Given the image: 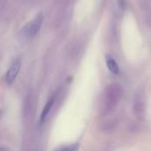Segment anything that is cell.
Wrapping results in <instances>:
<instances>
[{
    "label": "cell",
    "mask_w": 151,
    "mask_h": 151,
    "mask_svg": "<svg viewBox=\"0 0 151 151\" xmlns=\"http://www.w3.org/2000/svg\"><path fill=\"white\" fill-rule=\"evenodd\" d=\"M139 2L147 23L151 25V0H139Z\"/></svg>",
    "instance_id": "5"
},
{
    "label": "cell",
    "mask_w": 151,
    "mask_h": 151,
    "mask_svg": "<svg viewBox=\"0 0 151 151\" xmlns=\"http://www.w3.org/2000/svg\"><path fill=\"white\" fill-rule=\"evenodd\" d=\"M123 96V88L118 83L110 84L104 93V110L111 112L119 105Z\"/></svg>",
    "instance_id": "1"
},
{
    "label": "cell",
    "mask_w": 151,
    "mask_h": 151,
    "mask_svg": "<svg viewBox=\"0 0 151 151\" xmlns=\"http://www.w3.org/2000/svg\"><path fill=\"white\" fill-rule=\"evenodd\" d=\"M43 21V17L42 14H39L36 16L34 19H32L30 22H28L23 28V34L26 37H34L39 30L41 29L42 24Z\"/></svg>",
    "instance_id": "2"
},
{
    "label": "cell",
    "mask_w": 151,
    "mask_h": 151,
    "mask_svg": "<svg viewBox=\"0 0 151 151\" xmlns=\"http://www.w3.org/2000/svg\"><path fill=\"white\" fill-rule=\"evenodd\" d=\"M54 100H55V98H54V97H51V98L47 102V104H45V106H44V108H43V110H42V111L41 117H40V123H41V124H42V123L45 121V119H46L48 114L50 113V110H51V108H52V106H53Z\"/></svg>",
    "instance_id": "7"
},
{
    "label": "cell",
    "mask_w": 151,
    "mask_h": 151,
    "mask_svg": "<svg viewBox=\"0 0 151 151\" xmlns=\"http://www.w3.org/2000/svg\"><path fill=\"white\" fill-rule=\"evenodd\" d=\"M144 94L141 91H138L135 94L133 104V111L134 115L138 119H142L145 113V98Z\"/></svg>",
    "instance_id": "3"
},
{
    "label": "cell",
    "mask_w": 151,
    "mask_h": 151,
    "mask_svg": "<svg viewBox=\"0 0 151 151\" xmlns=\"http://www.w3.org/2000/svg\"><path fill=\"white\" fill-rule=\"evenodd\" d=\"M79 148L78 145H72V146H68V147H63L62 150H75Z\"/></svg>",
    "instance_id": "9"
},
{
    "label": "cell",
    "mask_w": 151,
    "mask_h": 151,
    "mask_svg": "<svg viewBox=\"0 0 151 151\" xmlns=\"http://www.w3.org/2000/svg\"><path fill=\"white\" fill-rule=\"evenodd\" d=\"M20 66H21V64H20V61L19 59L12 62V64L11 65V66H10L9 70L7 71L6 75H5L6 83L12 84L15 81L16 77L18 76L19 72L20 70Z\"/></svg>",
    "instance_id": "4"
},
{
    "label": "cell",
    "mask_w": 151,
    "mask_h": 151,
    "mask_svg": "<svg viewBox=\"0 0 151 151\" xmlns=\"http://www.w3.org/2000/svg\"><path fill=\"white\" fill-rule=\"evenodd\" d=\"M118 2V5L121 10H124L126 7V0H117Z\"/></svg>",
    "instance_id": "10"
},
{
    "label": "cell",
    "mask_w": 151,
    "mask_h": 151,
    "mask_svg": "<svg viewBox=\"0 0 151 151\" xmlns=\"http://www.w3.org/2000/svg\"><path fill=\"white\" fill-rule=\"evenodd\" d=\"M106 65L110 72H111L113 74H118L119 72V65L116 62V60L111 56H106Z\"/></svg>",
    "instance_id": "6"
},
{
    "label": "cell",
    "mask_w": 151,
    "mask_h": 151,
    "mask_svg": "<svg viewBox=\"0 0 151 151\" xmlns=\"http://www.w3.org/2000/svg\"><path fill=\"white\" fill-rule=\"evenodd\" d=\"M117 126H118V120L117 119H111V120H109L106 122L104 129L107 130L108 132H111V131H114L116 129Z\"/></svg>",
    "instance_id": "8"
}]
</instances>
